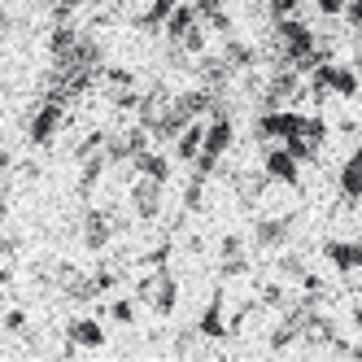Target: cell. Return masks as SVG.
<instances>
[{
  "instance_id": "6da1fadb",
  "label": "cell",
  "mask_w": 362,
  "mask_h": 362,
  "mask_svg": "<svg viewBox=\"0 0 362 362\" xmlns=\"http://www.w3.org/2000/svg\"><path fill=\"white\" fill-rule=\"evenodd\" d=\"M62 118H66V105L57 96H48L44 105L35 110V122H31V144H48L53 140V132L62 127Z\"/></svg>"
},
{
  "instance_id": "7a4b0ae2",
  "label": "cell",
  "mask_w": 362,
  "mask_h": 362,
  "mask_svg": "<svg viewBox=\"0 0 362 362\" xmlns=\"http://www.w3.org/2000/svg\"><path fill=\"white\" fill-rule=\"evenodd\" d=\"M201 144H205V122H188L184 132L175 136V158H179V162H197Z\"/></svg>"
},
{
  "instance_id": "3957f363",
  "label": "cell",
  "mask_w": 362,
  "mask_h": 362,
  "mask_svg": "<svg viewBox=\"0 0 362 362\" xmlns=\"http://www.w3.org/2000/svg\"><path fill=\"white\" fill-rule=\"evenodd\" d=\"M114 236V223L105 214H83V245L88 249H105Z\"/></svg>"
},
{
  "instance_id": "277c9868",
  "label": "cell",
  "mask_w": 362,
  "mask_h": 362,
  "mask_svg": "<svg viewBox=\"0 0 362 362\" xmlns=\"http://www.w3.org/2000/svg\"><path fill=\"white\" fill-rule=\"evenodd\" d=\"M66 332H70V341H74V345H105V332H100L96 319H74Z\"/></svg>"
},
{
  "instance_id": "5b68a950",
  "label": "cell",
  "mask_w": 362,
  "mask_h": 362,
  "mask_svg": "<svg viewBox=\"0 0 362 362\" xmlns=\"http://www.w3.org/2000/svg\"><path fill=\"white\" fill-rule=\"evenodd\" d=\"M327 257L341 271H354V267H362V245H327Z\"/></svg>"
},
{
  "instance_id": "8992f818",
  "label": "cell",
  "mask_w": 362,
  "mask_h": 362,
  "mask_svg": "<svg viewBox=\"0 0 362 362\" xmlns=\"http://www.w3.org/2000/svg\"><path fill=\"white\" fill-rule=\"evenodd\" d=\"M110 319H114V323H136V305H132V301H114V305H110Z\"/></svg>"
}]
</instances>
